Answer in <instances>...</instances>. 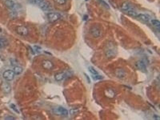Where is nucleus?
Instances as JSON below:
<instances>
[{"label":"nucleus","mask_w":160,"mask_h":120,"mask_svg":"<svg viewBox=\"0 0 160 120\" xmlns=\"http://www.w3.org/2000/svg\"><path fill=\"white\" fill-rule=\"evenodd\" d=\"M8 45V42L7 40L0 37V48L5 47Z\"/></svg>","instance_id":"obj_16"},{"label":"nucleus","mask_w":160,"mask_h":120,"mask_svg":"<svg viewBox=\"0 0 160 120\" xmlns=\"http://www.w3.org/2000/svg\"><path fill=\"white\" fill-rule=\"evenodd\" d=\"M10 106L11 109H12L15 112H16V113H19V111L18 109L15 104H11V105H10Z\"/></svg>","instance_id":"obj_23"},{"label":"nucleus","mask_w":160,"mask_h":120,"mask_svg":"<svg viewBox=\"0 0 160 120\" xmlns=\"http://www.w3.org/2000/svg\"><path fill=\"white\" fill-rule=\"evenodd\" d=\"M54 1L58 5H64L66 2V0H54Z\"/></svg>","instance_id":"obj_24"},{"label":"nucleus","mask_w":160,"mask_h":120,"mask_svg":"<svg viewBox=\"0 0 160 120\" xmlns=\"http://www.w3.org/2000/svg\"><path fill=\"white\" fill-rule=\"evenodd\" d=\"M116 75H117L118 77L122 79V78H124V76H125V73L124 70H118L116 73Z\"/></svg>","instance_id":"obj_17"},{"label":"nucleus","mask_w":160,"mask_h":120,"mask_svg":"<svg viewBox=\"0 0 160 120\" xmlns=\"http://www.w3.org/2000/svg\"><path fill=\"white\" fill-rule=\"evenodd\" d=\"M138 17L139 19L142 21H145V22H147L149 21V16L148 15H145V14H138Z\"/></svg>","instance_id":"obj_13"},{"label":"nucleus","mask_w":160,"mask_h":120,"mask_svg":"<svg viewBox=\"0 0 160 120\" xmlns=\"http://www.w3.org/2000/svg\"><path fill=\"white\" fill-rule=\"evenodd\" d=\"M98 0L100 2V3L101 4V5L103 6L104 8H107V9L110 8L109 6L108 5V4L107 3V2H105L104 0Z\"/></svg>","instance_id":"obj_22"},{"label":"nucleus","mask_w":160,"mask_h":120,"mask_svg":"<svg viewBox=\"0 0 160 120\" xmlns=\"http://www.w3.org/2000/svg\"><path fill=\"white\" fill-rule=\"evenodd\" d=\"M47 17L50 22H54L60 19L61 15L58 13H50L47 15Z\"/></svg>","instance_id":"obj_4"},{"label":"nucleus","mask_w":160,"mask_h":120,"mask_svg":"<svg viewBox=\"0 0 160 120\" xmlns=\"http://www.w3.org/2000/svg\"><path fill=\"white\" fill-rule=\"evenodd\" d=\"M35 49L36 51H37V52H40L41 51V48L40 47L38 46H35Z\"/></svg>","instance_id":"obj_25"},{"label":"nucleus","mask_w":160,"mask_h":120,"mask_svg":"<svg viewBox=\"0 0 160 120\" xmlns=\"http://www.w3.org/2000/svg\"><path fill=\"white\" fill-rule=\"evenodd\" d=\"M5 5L7 8L12 9L14 8L15 3L12 0H6L5 1Z\"/></svg>","instance_id":"obj_14"},{"label":"nucleus","mask_w":160,"mask_h":120,"mask_svg":"<svg viewBox=\"0 0 160 120\" xmlns=\"http://www.w3.org/2000/svg\"><path fill=\"white\" fill-rule=\"evenodd\" d=\"M135 65L138 69L143 72H145L147 70L146 65L143 60H138L135 64Z\"/></svg>","instance_id":"obj_6"},{"label":"nucleus","mask_w":160,"mask_h":120,"mask_svg":"<svg viewBox=\"0 0 160 120\" xmlns=\"http://www.w3.org/2000/svg\"><path fill=\"white\" fill-rule=\"evenodd\" d=\"M88 71L91 73L92 75H95L99 74V73L94 68V67H92V66H89L88 67Z\"/></svg>","instance_id":"obj_19"},{"label":"nucleus","mask_w":160,"mask_h":120,"mask_svg":"<svg viewBox=\"0 0 160 120\" xmlns=\"http://www.w3.org/2000/svg\"><path fill=\"white\" fill-rule=\"evenodd\" d=\"M52 111L54 114L57 115L66 117L68 115V111L66 109L62 106L56 107L52 109Z\"/></svg>","instance_id":"obj_1"},{"label":"nucleus","mask_w":160,"mask_h":120,"mask_svg":"<svg viewBox=\"0 0 160 120\" xmlns=\"http://www.w3.org/2000/svg\"><path fill=\"white\" fill-rule=\"evenodd\" d=\"M1 87L2 90L7 93H9L11 90V85L7 82H3L2 84Z\"/></svg>","instance_id":"obj_11"},{"label":"nucleus","mask_w":160,"mask_h":120,"mask_svg":"<svg viewBox=\"0 0 160 120\" xmlns=\"http://www.w3.org/2000/svg\"><path fill=\"white\" fill-rule=\"evenodd\" d=\"M15 73L13 71L11 70H8L4 72L2 75L3 77L7 81H11L13 80L15 76Z\"/></svg>","instance_id":"obj_5"},{"label":"nucleus","mask_w":160,"mask_h":120,"mask_svg":"<svg viewBox=\"0 0 160 120\" xmlns=\"http://www.w3.org/2000/svg\"><path fill=\"white\" fill-rule=\"evenodd\" d=\"M127 13L131 16H133V17L137 16L138 15V13L135 9L129 10L127 12Z\"/></svg>","instance_id":"obj_21"},{"label":"nucleus","mask_w":160,"mask_h":120,"mask_svg":"<svg viewBox=\"0 0 160 120\" xmlns=\"http://www.w3.org/2000/svg\"><path fill=\"white\" fill-rule=\"evenodd\" d=\"M122 10L126 13L129 10H135V8L131 4L128 2H124L122 5Z\"/></svg>","instance_id":"obj_10"},{"label":"nucleus","mask_w":160,"mask_h":120,"mask_svg":"<svg viewBox=\"0 0 160 120\" xmlns=\"http://www.w3.org/2000/svg\"><path fill=\"white\" fill-rule=\"evenodd\" d=\"M90 33L93 37L97 38L101 36L102 32L99 27L97 26H93L90 30Z\"/></svg>","instance_id":"obj_2"},{"label":"nucleus","mask_w":160,"mask_h":120,"mask_svg":"<svg viewBox=\"0 0 160 120\" xmlns=\"http://www.w3.org/2000/svg\"><path fill=\"white\" fill-rule=\"evenodd\" d=\"M39 7L44 10H47L50 8V7L45 0H37Z\"/></svg>","instance_id":"obj_9"},{"label":"nucleus","mask_w":160,"mask_h":120,"mask_svg":"<svg viewBox=\"0 0 160 120\" xmlns=\"http://www.w3.org/2000/svg\"><path fill=\"white\" fill-rule=\"evenodd\" d=\"M5 119H6V120H15V118H14V117L9 116V117H6Z\"/></svg>","instance_id":"obj_26"},{"label":"nucleus","mask_w":160,"mask_h":120,"mask_svg":"<svg viewBox=\"0 0 160 120\" xmlns=\"http://www.w3.org/2000/svg\"><path fill=\"white\" fill-rule=\"evenodd\" d=\"M42 67L45 69L51 70L53 68V64L51 60H44L43 61L42 64Z\"/></svg>","instance_id":"obj_8"},{"label":"nucleus","mask_w":160,"mask_h":120,"mask_svg":"<svg viewBox=\"0 0 160 120\" xmlns=\"http://www.w3.org/2000/svg\"><path fill=\"white\" fill-rule=\"evenodd\" d=\"M16 32L21 36H26L28 35L29 30L27 28L24 26H20L17 27L16 29Z\"/></svg>","instance_id":"obj_7"},{"label":"nucleus","mask_w":160,"mask_h":120,"mask_svg":"<svg viewBox=\"0 0 160 120\" xmlns=\"http://www.w3.org/2000/svg\"><path fill=\"white\" fill-rule=\"evenodd\" d=\"M117 51L113 46H109L106 51L105 54L106 57L108 58H111L116 56Z\"/></svg>","instance_id":"obj_3"},{"label":"nucleus","mask_w":160,"mask_h":120,"mask_svg":"<svg viewBox=\"0 0 160 120\" xmlns=\"http://www.w3.org/2000/svg\"><path fill=\"white\" fill-rule=\"evenodd\" d=\"M152 24L155 27L159 29H160V23L159 21L157 20H152L151 21Z\"/></svg>","instance_id":"obj_18"},{"label":"nucleus","mask_w":160,"mask_h":120,"mask_svg":"<svg viewBox=\"0 0 160 120\" xmlns=\"http://www.w3.org/2000/svg\"><path fill=\"white\" fill-rule=\"evenodd\" d=\"M86 0V1H87V0Z\"/></svg>","instance_id":"obj_27"},{"label":"nucleus","mask_w":160,"mask_h":120,"mask_svg":"<svg viewBox=\"0 0 160 120\" xmlns=\"http://www.w3.org/2000/svg\"><path fill=\"white\" fill-rule=\"evenodd\" d=\"M66 76V74L65 73H60L56 74L55 76V80L57 81H61L63 80Z\"/></svg>","instance_id":"obj_12"},{"label":"nucleus","mask_w":160,"mask_h":120,"mask_svg":"<svg viewBox=\"0 0 160 120\" xmlns=\"http://www.w3.org/2000/svg\"><path fill=\"white\" fill-rule=\"evenodd\" d=\"M92 78L94 81H98V80H102L104 78V76L102 75H99V74L92 75Z\"/></svg>","instance_id":"obj_20"},{"label":"nucleus","mask_w":160,"mask_h":120,"mask_svg":"<svg viewBox=\"0 0 160 120\" xmlns=\"http://www.w3.org/2000/svg\"><path fill=\"white\" fill-rule=\"evenodd\" d=\"M13 71L14 72L15 75H19L22 73V71H23V69L21 67L16 66L14 67Z\"/></svg>","instance_id":"obj_15"}]
</instances>
